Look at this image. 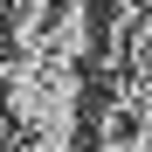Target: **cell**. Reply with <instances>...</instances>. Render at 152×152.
I'll return each mask as SVG.
<instances>
[{
  "instance_id": "6da1fadb",
  "label": "cell",
  "mask_w": 152,
  "mask_h": 152,
  "mask_svg": "<svg viewBox=\"0 0 152 152\" xmlns=\"http://www.w3.org/2000/svg\"><path fill=\"white\" fill-rule=\"evenodd\" d=\"M21 152H76V138H56V132H35Z\"/></svg>"
},
{
  "instance_id": "7a4b0ae2",
  "label": "cell",
  "mask_w": 152,
  "mask_h": 152,
  "mask_svg": "<svg viewBox=\"0 0 152 152\" xmlns=\"http://www.w3.org/2000/svg\"><path fill=\"white\" fill-rule=\"evenodd\" d=\"M7 62H14V56H7V48H0V69H7Z\"/></svg>"
}]
</instances>
